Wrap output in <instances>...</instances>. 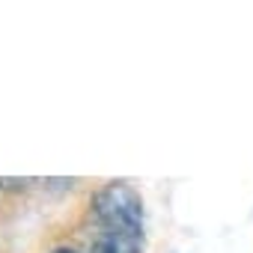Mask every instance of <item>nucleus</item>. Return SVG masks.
<instances>
[{"label":"nucleus","mask_w":253,"mask_h":253,"mask_svg":"<svg viewBox=\"0 0 253 253\" xmlns=\"http://www.w3.org/2000/svg\"><path fill=\"white\" fill-rule=\"evenodd\" d=\"M92 214L98 226L143 238V200L131 185L110 182L92 197Z\"/></svg>","instance_id":"f257e3e1"},{"label":"nucleus","mask_w":253,"mask_h":253,"mask_svg":"<svg viewBox=\"0 0 253 253\" xmlns=\"http://www.w3.org/2000/svg\"><path fill=\"white\" fill-rule=\"evenodd\" d=\"M140 247H143L140 235H128V232L98 226V232L89 244V253H140Z\"/></svg>","instance_id":"f03ea898"},{"label":"nucleus","mask_w":253,"mask_h":253,"mask_svg":"<svg viewBox=\"0 0 253 253\" xmlns=\"http://www.w3.org/2000/svg\"><path fill=\"white\" fill-rule=\"evenodd\" d=\"M54 253H78V250H69V247H60V250H54Z\"/></svg>","instance_id":"7ed1b4c3"}]
</instances>
